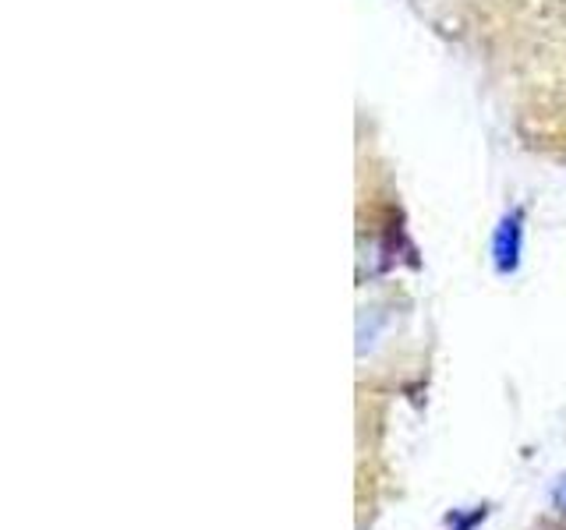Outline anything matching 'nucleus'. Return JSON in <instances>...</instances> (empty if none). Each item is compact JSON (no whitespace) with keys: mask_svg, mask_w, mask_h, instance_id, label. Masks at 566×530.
<instances>
[{"mask_svg":"<svg viewBox=\"0 0 566 530\" xmlns=\"http://www.w3.org/2000/svg\"><path fill=\"white\" fill-rule=\"evenodd\" d=\"M556 502H559V509L566 512V481L559 485V491H556Z\"/></svg>","mask_w":566,"mask_h":530,"instance_id":"nucleus-2","label":"nucleus"},{"mask_svg":"<svg viewBox=\"0 0 566 530\" xmlns=\"http://www.w3.org/2000/svg\"><path fill=\"white\" fill-rule=\"evenodd\" d=\"M482 93L510 146L566 170V0H400Z\"/></svg>","mask_w":566,"mask_h":530,"instance_id":"nucleus-1","label":"nucleus"}]
</instances>
